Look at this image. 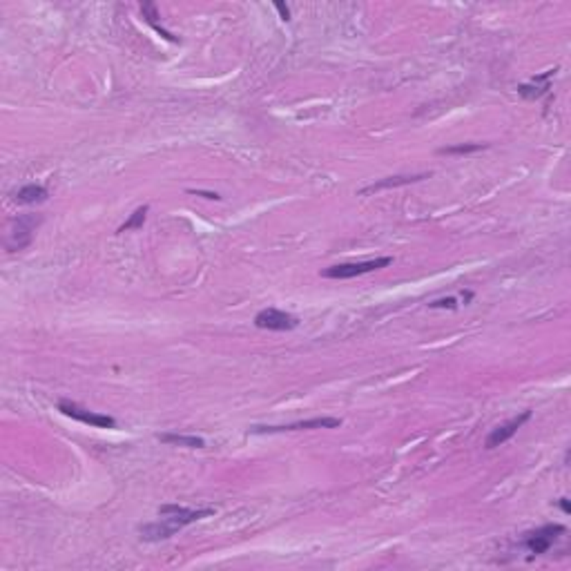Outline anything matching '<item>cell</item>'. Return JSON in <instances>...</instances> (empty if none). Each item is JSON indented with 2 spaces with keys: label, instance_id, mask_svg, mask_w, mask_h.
I'll use <instances>...</instances> for the list:
<instances>
[{
  "label": "cell",
  "instance_id": "6da1fadb",
  "mask_svg": "<svg viewBox=\"0 0 571 571\" xmlns=\"http://www.w3.org/2000/svg\"><path fill=\"white\" fill-rule=\"evenodd\" d=\"M212 513H214V509H185V507H179V504H163V507H158V516H161V520L145 524V527H141L138 531H141V538L145 542L167 540V538H172L176 531L185 529L188 524L201 520V518H208Z\"/></svg>",
  "mask_w": 571,
  "mask_h": 571
},
{
  "label": "cell",
  "instance_id": "7a4b0ae2",
  "mask_svg": "<svg viewBox=\"0 0 571 571\" xmlns=\"http://www.w3.org/2000/svg\"><path fill=\"white\" fill-rule=\"evenodd\" d=\"M393 264L391 257H380V259H368V261H353V264H340V266H331L326 268L322 277L326 279H353V277H362L368 273H375V270H382Z\"/></svg>",
  "mask_w": 571,
  "mask_h": 571
},
{
  "label": "cell",
  "instance_id": "3957f363",
  "mask_svg": "<svg viewBox=\"0 0 571 571\" xmlns=\"http://www.w3.org/2000/svg\"><path fill=\"white\" fill-rule=\"evenodd\" d=\"M563 533H565L563 524H545V527L524 533L522 547L533 556H542L554 547V542L558 540V536H563Z\"/></svg>",
  "mask_w": 571,
  "mask_h": 571
},
{
  "label": "cell",
  "instance_id": "277c9868",
  "mask_svg": "<svg viewBox=\"0 0 571 571\" xmlns=\"http://www.w3.org/2000/svg\"><path fill=\"white\" fill-rule=\"evenodd\" d=\"M59 411L63 415H68L72 419H76V422H83V424H90L94 428H116V419L110 417V415H103V413H94V411H87L79 404H74V402H68V399H61L59 402Z\"/></svg>",
  "mask_w": 571,
  "mask_h": 571
},
{
  "label": "cell",
  "instance_id": "5b68a950",
  "mask_svg": "<svg viewBox=\"0 0 571 571\" xmlns=\"http://www.w3.org/2000/svg\"><path fill=\"white\" fill-rule=\"evenodd\" d=\"M255 326L261 331H293L299 326V320L295 315L277 308H264L255 315Z\"/></svg>",
  "mask_w": 571,
  "mask_h": 571
},
{
  "label": "cell",
  "instance_id": "8992f818",
  "mask_svg": "<svg viewBox=\"0 0 571 571\" xmlns=\"http://www.w3.org/2000/svg\"><path fill=\"white\" fill-rule=\"evenodd\" d=\"M342 424L340 417H313L304 419V422H293V424H282V426H252L250 433L264 435V433H286V430H311V428H337Z\"/></svg>",
  "mask_w": 571,
  "mask_h": 571
},
{
  "label": "cell",
  "instance_id": "52a82bcc",
  "mask_svg": "<svg viewBox=\"0 0 571 571\" xmlns=\"http://www.w3.org/2000/svg\"><path fill=\"white\" fill-rule=\"evenodd\" d=\"M531 417V411H524L522 415H518V417H513V419H509V422H504V424H500L498 428H493L491 433H489V437H486V448H498V446H502L504 442H507V439H511L513 435L518 433V428L527 422V419Z\"/></svg>",
  "mask_w": 571,
  "mask_h": 571
},
{
  "label": "cell",
  "instance_id": "ba28073f",
  "mask_svg": "<svg viewBox=\"0 0 571 571\" xmlns=\"http://www.w3.org/2000/svg\"><path fill=\"white\" fill-rule=\"evenodd\" d=\"M39 221L41 219H36V217H23V219H18V226L16 230L9 235V241H7V248L9 250H23L27 243L32 241V235H34V230L36 226H39Z\"/></svg>",
  "mask_w": 571,
  "mask_h": 571
},
{
  "label": "cell",
  "instance_id": "9c48e42d",
  "mask_svg": "<svg viewBox=\"0 0 571 571\" xmlns=\"http://www.w3.org/2000/svg\"><path fill=\"white\" fill-rule=\"evenodd\" d=\"M430 174L422 172V174H399V176H386V179H382L377 183H371L366 188L362 190V194H371V192H380V190H386V188H399V185H408V183H417V181H424L428 179Z\"/></svg>",
  "mask_w": 571,
  "mask_h": 571
},
{
  "label": "cell",
  "instance_id": "30bf717a",
  "mask_svg": "<svg viewBox=\"0 0 571 571\" xmlns=\"http://www.w3.org/2000/svg\"><path fill=\"white\" fill-rule=\"evenodd\" d=\"M48 188L45 185H36V183H30V185H23L21 190L14 194V201L16 203H23V205H30V203H43L48 201Z\"/></svg>",
  "mask_w": 571,
  "mask_h": 571
},
{
  "label": "cell",
  "instance_id": "8fae6325",
  "mask_svg": "<svg viewBox=\"0 0 571 571\" xmlns=\"http://www.w3.org/2000/svg\"><path fill=\"white\" fill-rule=\"evenodd\" d=\"M156 439H161L163 444H176V446H188V448H203L205 442L201 437L194 435H176V433H161L156 435Z\"/></svg>",
  "mask_w": 571,
  "mask_h": 571
},
{
  "label": "cell",
  "instance_id": "7c38bea8",
  "mask_svg": "<svg viewBox=\"0 0 571 571\" xmlns=\"http://www.w3.org/2000/svg\"><path fill=\"white\" fill-rule=\"evenodd\" d=\"M141 16L145 18V23H149L158 34L163 36V39H167L170 43H176V39H174V36H172L170 32H165L161 25H156L154 18H158V12H156V5H154V3H143V5H141Z\"/></svg>",
  "mask_w": 571,
  "mask_h": 571
},
{
  "label": "cell",
  "instance_id": "4fadbf2b",
  "mask_svg": "<svg viewBox=\"0 0 571 571\" xmlns=\"http://www.w3.org/2000/svg\"><path fill=\"white\" fill-rule=\"evenodd\" d=\"M147 205H141V208H136L132 214H129V219L123 223V226L118 228V232H129V230H138V228H143V223H145V217H147Z\"/></svg>",
  "mask_w": 571,
  "mask_h": 571
},
{
  "label": "cell",
  "instance_id": "5bb4252c",
  "mask_svg": "<svg viewBox=\"0 0 571 571\" xmlns=\"http://www.w3.org/2000/svg\"><path fill=\"white\" fill-rule=\"evenodd\" d=\"M484 143H462V145H451V147H439V154H471L477 149H484Z\"/></svg>",
  "mask_w": 571,
  "mask_h": 571
},
{
  "label": "cell",
  "instance_id": "9a60e30c",
  "mask_svg": "<svg viewBox=\"0 0 571 571\" xmlns=\"http://www.w3.org/2000/svg\"><path fill=\"white\" fill-rule=\"evenodd\" d=\"M430 308H455V299L448 297V299H439V302H433Z\"/></svg>",
  "mask_w": 571,
  "mask_h": 571
},
{
  "label": "cell",
  "instance_id": "2e32d148",
  "mask_svg": "<svg viewBox=\"0 0 571 571\" xmlns=\"http://www.w3.org/2000/svg\"><path fill=\"white\" fill-rule=\"evenodd\" d=\"M275 9L279 12V16H282V21H286V23L290 21V9L284 3H275Z\"/></svg>",
  "mask_w": 571,
  "mask_h": 571
},
{
  "label": "cell",
  "instance_id": "e0dca14e",
  "mask_svg": "<svg viewBox=\"0 0 571 571\" xmlns=\"http://www.w3.org/2000/svg\"><path fill=\"white\" fill-rule=\"evenodd\" d=\"M190 192L192 194H201V196H205V199H221L217 192H203V190H190Z\"/></svg>",
  "mask_w": 571,
  "mask_h": 571
},
{
  "label": "cell",
  "instance_id": "ac0fdd59",
  "mask_svg": "<svg viewBox=\"0 0 571 571\" xmlns=\"http://www.w3.org/2000/svg\"><path fill=\"white\" fill-rule=\"evenodd\" d=\"M560 509H563L565 513H569V511H571V509H569V502H567V498L560 500Z\"/></svg>",
  "mask_w": 571,
  "mask_h": 571
}]
</instances>
